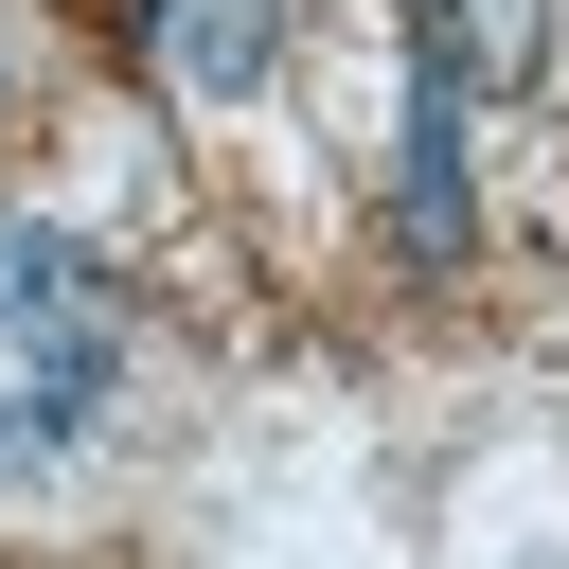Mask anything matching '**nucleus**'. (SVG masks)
I'll return each mask as SVG.
<instances>
[{
  "mask_svg": "<svg viewBox=\"0 0 569 569\" xmlns=\"http://www.w3.org/2000/svg\"><path fill=\"white\" fill-rule=\"evenodd\" d=\"M107 373H124V302H107V267L71 249V231H0V480H36V462H71L89 445V409H107Z\"/></svg>",
  "mask_w": 569,
  "mask_h": 569,
  "instance_id": "nucleus-1",
  "label": "nucleus"
},
{
  "mask_svg": "<svg viewBox=\"0 0 569 569\" xmlns=\"http://www.w3.org/2000/svg\"><path fill=\"white\" fill-rule=\"evenodd\" d=\"M462 231V53L409 36V249Z\"/></svg>",
  "mask_w": 569,
  "mask_h": 569,
  "instance_id": "nucleus-2",
  "label": "nucleus"
},
{
  "mask_svg": "<svg viewBox=\"0 0 569 569\" xmlns=\"http://www.w3.org/2000/svg\"><path fill=\"white\" fill-rule=\"evenodd\" d=\"M267 36H284V0H160V53H178V89H267Z\"/></svg>",
  "mask_w": 569,
  "mask_h": 569,
  "instance_id": "nucleus-3",
  "label": "nucleus"
},
{
  "mask_svg": "<svg viewBox=\"0 0 569 569\" xmlns=\"http://www.w3.org/2000/svg\"><path fill=\"white\" fill-rule=\"evenodd\" d=\"M427 36L462 53V89H516V71L551 53V0H427Z\"/></svg>",
  "mask_w": 569,
  "mask_h": 569,
  "instance_id": "nucleus-4",
  "label": "nucleus"
}]
</instances>
